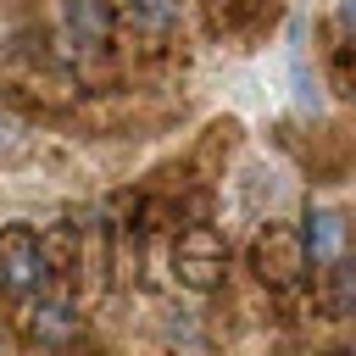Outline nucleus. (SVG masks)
I'll return each instance as SVG.
<instances>
[{
	"mask_svg": "<svg viewBox=\"0 0 356 356\" xmlns=\"http://www.w3.org/2000/svg\"><path fill=\"white\" fill-rule=\"evenodd\" d=\"M172 278L184 289H195V295L222 289V278H228V245H222V234L211 222H189L178 234V245H172Z\"/></svg>",
	"mask_w": 356,
	"mask_h": 356,
	"instance_id": "nucleus-1",
	"label": "nucleus"
},
{
	"mask_svg": "<svg viewBox=\"0 0 356 356\" xmlns=\"http://www.w3.org/2000/svg\"><path fill=\"white\" fill-rule=\"evenodd\" d=\"M44 278H50V256H44L39 234L22 222L0 228V295H33Z\"/></svg>",
	"mask_w": 356,
	"mask_h": 356,
	"instance_id": "nucleus-2",
	"label": "nucleus"
},
{
	"mask_svg": "<svg viewBox=\"0 0 356 356\" xmlns=\"http://www.w3.org/2000/svg\"><path fill=\"white\" fill-rule=\"evenodd\" d=\"M250 267H256V278L273 284V289L300 284V273H306L300 228H289V222H267V228L256 234V245H250Z\"/></svg>",
	"mask_w": 356,
	"mask_h": 356,
	"instance_id": "nucleus-3",
	"label": "nucleus"
},
{
	"mask_svg": "<svg viewBox=\"0 0 356 356\" xmlns=\"http://www.w3.org/2000/svg\"><path fill=\"white\" fill-rule=\"evenodd\" d=\"M78 328H83V317H78V300L67 295V289H33V306H28V339L33 345H67V339H78Z\"/></svg>",
	"mask_w": 356,
	"mask_h": 356,
	"instance_id": "nucleus-4",
	"label": "nucleus"
},
{
	"mask_svg": "<svg viewBox=\"0 0 356 356\" xmlns=\"http://www.w3.org/2000/svg\"><path fill=\"white\" fill-rule=\"evenodd\" d=\"M67 33H72V44H83V50H106L111 33H117L111 0H67Z\"/></svg>",
	"mask_w": 356,
	"mask_h": 356,
	"instance_id": "nucleus-5",
	"label": "nucleus"
},
{
	"mask_svg": "<svg viewBox=\"0 0 356 356\" xmlns=\"http://www.w3.org/2000/svg\"><path fill=\"white\" fill-rule=\"evenodd\" d=\"M300 245H306V261H334L345 250V211L339 206H312L306 211V228H300Z\"/></svg>",
	"mask_w": 356,
	"mask_h": 356,
	"instance_id": "nucleus-6",
	"label": "nucleus"
},
{
	"mask_svg": "<svg viewBox=\"0 0 356 356\" xmlns=\"http://www.w3.org/2000/svg\"><path fill=\"white\" fill-rule=\"evenodd\" d=\"M328 267V317H350L356 312V261L339 250L334 261H323Z\"/></svg>",
	"mask_w": 356,
	"mask_h": 356,
	"instance_id": "nucleus-7",
	"label": "nucleus"
},
{
	"mask_svg": "<svg viewBox=\"0 0 356 356\" xmlns=\"http://www.w3.org/2000/svg\"><path fill=\"white\" fill-rule=\"evenodd\" d=\"M122 17L139 33H167L178 22V0H122Z\"/></svg>",
	"mask_w": 356,
	"mask_h": 356,
	"instance_id": "nucleus-8",
	"label": "nucleus"
},
{
	"mask_svg": "<svg viewBox=\"0 0 356 356\" xmlns=\"http://www.w3.org/2000/svg\"><path fill=\"white\" fill-rule=\"evenodd\" d=\"M295 106H300V111H317V106H323L317 78H306V61H300V56H295Z\"/></svg>",
	"mask_w": 356,
	"mask_h": 356,
	"instance_id": "nucleus-9",
	"label": "nucleus"
}]
</instances>
